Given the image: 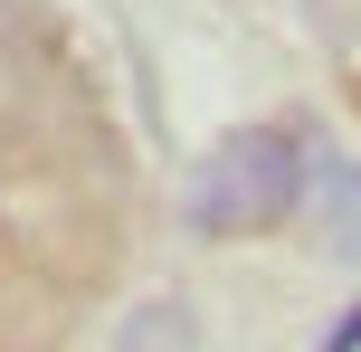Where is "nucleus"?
<instances>
[{"instance_id": "nucleus-2", "label": "nucleus", "mask_w": 361, "mask_h": 352, "mask_svg": "<svg viewBox=\"0 0 361 352\" xmlns=\"http://www.w3.org/2000/svg\"><path fill=\"white\" fill-rule=\"evenodd\" d=\"M324 352H361V305H352V315H343V324L324 334Z\"/></svg>"}, {"instance_id": "nucleus-1", "label": "nucleus", "mask_w": 361, "mask_h": 352, "mask_svg": "<svg viewBox=\"0 0 361 352\" xmlns=\"http://www.w3.org/2000/svg\"><path fill=\"white\" fill-rule=\"evenodd\" d=\"M305 143L286 124H238L228 143H209V162L190 171V229L200 238H257L305 200Z\"/></svg>"}]
</instances>
